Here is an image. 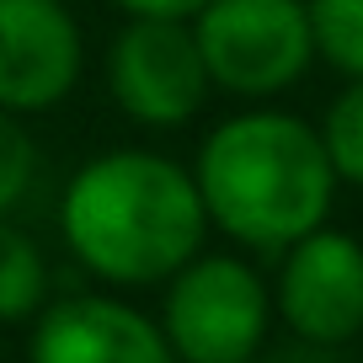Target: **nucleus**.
Wrapping results in <instances>:
<instances>
[{"label":"nucleus","instance_id":"nucleus-1","mask_svg":"<svg viewBox=\"0 0 363 363\" xmlns=\"http://www.w3.org/2000/svg\"><path fill=\"white\" fill-rule=\"evenodd\" d=\"M59 219L69 251L107 284L171 278L198 257L208 230L198 182L150 150H118L80 166Z\"/></svg>","mask_w":363,"mask_h":363},{"label":"nucleus","instance_id":"nucleus-2","mask_svg":"<svg viewBox=\"0 0 363 363\" xmlns=\"http://www.w3.org/2000/svg\"><path fill=\"white\" fill-rule=\"evenodd\" d=\"M198 198L225 235L246 246H289L326 225L337 171L310 123L289 113H240L208 134L198 155Z\"/></svg>","mask_w":363,"mask_h":363},{"label":"nucleus","instance_id":"nucleus-3","mask_svg":"<svg viewBox=\"0 0 363 363\" xmlns=\"http://www.w3.org/2000/svg\"><path fill=\"white\" fill-rule=\"evenodd\" d=\"M193 38L208 80L240 96L294 86L315 59L305 0H208Z\"/></svg>","mask_w":363,"mask_h":363},{"label":"nucleus","instance_id":"nucleus-4","mask_svg":"<svg viewBox=\"0 0 363 363\" xmlns=\"http://www.w3.org/2000/svg\"><path fill=\"white\" fill-rule=\"evenodd\" d=\"M160 331L182 363H251L267 331V289L235 257H193L171 272Z\"/></svg>","mask_w":363,"mask_h":363},{"label":"nucleus","instance_id":"nucleus-5","mask_svg":"<svg viewBox=\"0 0 363 363\" xmlns=\"http://www.w3.org/2000/svg\"><path fill=\"white\" fill-rule=\"evenodd\" d=\"M107 80L128 118L150 128H177L203 107L208 69L198 38L177 16H134L107 54Z\"/></svg>","mask_w":363,"mask_h":363},{"label":"nucleus","instance_id":"nucleus-6","mask_svg":"<svg viewBox=\"0 0 363 363\" xmlns=\"http://www.w3.org/2000/svg\"><path fill=\"white\" fill-rule=\"evenodd\" d=\"M278 310L299 342H352L363 331V246L326 225L289 240L278 272Z\"/></svg>","mask_w":363,"mask_h":363},{"label":"nucleus","instance_id":"nucleus-7","mask_svg":"<svg viewBox=\"0 0 363 363\" xmlns=\"http://www.w3.org/2000/svg\"><path fill=\"white\" fill-rule=\"evenodd\" d=\"M80 75V27L59 0H0V107H54Z\"/></svg>","mask_w":363,"mask_h":363},{"label":"nucleus","instance_id":"nucleus-8","mask_svg":"<svg viewBox=\"0 0 363 363\" xmlns=\"http://www.w3.org/2000/svg\"><path fill=\"white\" fill-rule=\"evenodd\" d=\"M33 363H171V342L123 299L69 294L38 320Z\"/></svg>","mask_w":363,"mask_h":363},{"label":"nucleus","instance_id":"nucleus-9","mask_svg":"<svg viewBox=\"0 0 363 363\" xmlns=\"http://www.w3.org/2000/svg\"><path fill=\"white\" fill-rule=\"evenodd\" d=\"M310 43L342 75H363V0H305Z\"/></svg>","mask_w":363,"mask_h":363},{"label":"nucleus","instance_id":"nucleus-10","mask_svg":"<svg viewBox=\"0 0 363 363\" xmlns=\"http://www.w3.org/2000/svg\"><path fill=\"white\" fill-rule=\"evenodd\" d=\"M43 289H48V267L38 257V246L22 230L0 225V326L33 315L43 305Z\"/></svg>","mask_w":363,"mask_h":363},{"label":"nucleus","instance_id":"nucleus-11","mask_svg":"<svg viewBox=\"0 0 363 363\" xmlns=\"http://www.w3.org/2000/svg\"><path fill=\"white\" fill-rule=\"evenodd\" d=\"M320 145H326L331 171H337L342 182H358L363 187V75H352V86L331 102Z\"/></svg>","mask_w":363,"mask_h":363},{"label":"nucleus","instance_id":"nucleus-12","mask_svg":"<svg viewBox=\"0 0 363 363\" xmlns=\"http://www.w3.org/2000/svg\"><path fill=\"white\" fill-rule=\"evenodd\" d=\"M33 160H38V150L27 139V128L11 113H0V214L22 203L27 182H33Z\"/></svg>","mask_w":363,"mask_h":363},{"label":"nucleus","instance_id":"nucleus-13","mask_svg":"<svg viewBox=\"0 0 363 363\" xmlns=\"http://www.w3.org/2000/svg\"><path fill=\"white\" fill-rule=\"evenodd\" d=\"M128 16H177V22H193L208 0H118Z\"/></svg>","mask_w":363,"mask_h":363},{"label":"nucleus","instance_id":"nucleus-14","mask_svg":"<svg viewBox=\"0 0 363 363\" xmlns=\"http://www.w3.org/2000/svg\"><path fill=\"white\" fill-rule=\"evenodd\" d=\"M272 363H342V358H337V347H326V342H299V347L278 352Z\"/></svg>","mask_w":363,"mask_h":363}]
</instances>
